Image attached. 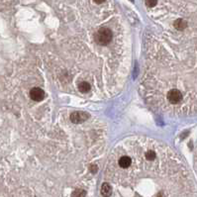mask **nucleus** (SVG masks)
I'll list each match as a JSON object with an SVG mask.
<instances>
[{"label": "nucleus", "instance_id": "f257e3e1", "mask_svg": "<svg viewBox=\"0 0 197 197\" xmlns=\"http://www.w3.org/2000/svg\"><path fill=\"white\" fill-rule=\"evenodd\" d=\"M112 31L108 28H100L94 36L95 41L100 46H107L112 41Z\"/></svg>", "mask_w": 197, "mask_h": 197}, {"label": "nucleus", "instance_id": "f03ea898", "mask_svg": "<svg viewBox=\"0 0 197 197\" xmlns=\"http://www.w3.org/2000/svg\"><path fill=\"white\" fill-rule=\"evenodd\" d=\"M167 99L171 104H177L182 99V93L177 89H171L167 92Z\"/></svg>", "mask_w": 197, "mask_h": 197}, {"label": "nucleus", "instance_id": "7ed1b4c3", "mask_svg": "<svg viewBox=\"0 0 197 197\" xmlns=\"http://www.w3.org/2000/svg\"><path fill=\"white\" fill-rule=\"evenodd\" d=\"M30 97L34 101H42L45 98V91L40 87H34L30 90Z\"/></svg>", "mask_w": 197, "mask_h": 197}, {"label": "nucleus", "instance_id": "20e7f679", "mask_svg": "<svg viewBox=\"0 0 197 197\" xmlns=\"http://www.w3.org/2000/svg\"><path fill=\"white\" fill-rule=\"evenodd\" d=\"M88 118L89 115L85 112H73V114H70V120L74 124L82 123V122H84L85 120H87Z\"/></svg>", "mask_w": 197, "mask_h": 197}, {"label": "nucleus", "instance_id": "39448f33", "mask_svg": "<svg viewBox=\"0 0 197 197\" xmlns=\"http://www.w3.org/2000/svg\"><path fill=\"white\" fill-rule=\"evenodd\" d=\"M132 164V159L127 156H124L122 158H120L119 159V166L122 169H128Z\"/></svg>", "mask_w": 197, "mask_h": 197}, {"label": "nucleus", "instance_id": "423d86ee", "mask_svg": "<svg viewBox=\"0 0 197 197\" xmlns=\"http://www.w3.org/2000/svg\"><path fill=\"white\" fill-rule=\"evenodd\" d=\"M174 25L175 29L181 31V30H183V29H185L186 27H187V22L183 19H177V20L174 21Z\"/></svg>", "mask_w": 197, "mask_h": 197}, {"label": "nucleus", "instance_id": "0eeeda50", "mask_svg": "<svg viewBox=\"0 0 197 197\" xmlns=\"http://www.w3.org/2000/svg\"><path fill=\"white\" fill-rule=\"evenodd\" d=\"M111 192H112V187L109 183H103L102 186H101V193L102 195L108 196L110 195Z\"/></svg>", "mask_w": 197, "mask_h": 197}, {"label": "nucleus", "instance_id": "6e6552de", "mask_svg": "<svg viewBox=\"0 0 197 197\" xmlns=\"http://www.w3.org/2000/svg\"><path fill=\"white\" fill-rule=\"evenodd\" d=\"M78 89L82 93H86L90 90V84L86 81H82L78 84Z\"/></svg>", "mask_w": 197, "mask_h": 197}, {"label": "nucleus", "instance_id": "1a4fd4ad", "mask_svg": "<svg viewBox=\"0 0 197 197\" xmlns=\"http://www.w3.org/2000/svg\"><path fill=\"white\" fill-rule=\"evenodd\" d=\"M145 156H146V159H147L148 161H154V159H156V153L154 151H149L146 153Z\"/></svg>", "mask_w": 197, "mask_h": 197}, {"label": "nucleus", "instance_id": "9d476101", "mask_svg": "<svg viewBox=\"0 0 197 197\" xmlns=\"http://www.w3.org/2000/svg\"><path fill=\"white\" fill-rule=\"evenodd\" d=\"M145 3L148 7H155L156 3H158V0H145Z\"/></svg>", "mask_w": 197, "mask_h": 197}, {"label": "nucleus", "instance_id": "9b49d317", "mask_svg": "<svg viewBox=\"0 0 197 197\" xmlns=\"http://www.w3.org/2000/svg\"><path fill=\"white\" fill-rule=\"evenodd\" d=\"M85 195H86V192H85L84 190H82V189H76L73 193V196H78V197H80V196H85Z\"/></svg>", "mask_w": 197, "mask_h": 197}, {"label": "nucleus", "instance_id": "f8f14e48", "mask_svg": "<svg viewBox=\"0 0 197 197\" xmlns=\"http://www.w3.org/2000/svg\"><path fill=\"white\" fill-rule=\"evenodd\" d=\"M89 170L92 172V174H96L97 170H98V167H97L96 164H91L90 167H89Z\"/></svg>", "mask_w": 197, "mask_h": 197}, {"label": "nucleus", "instance_id": "ddd939ff", "mask_svg": "<svg viewBox=\"0 0 197 197\" xmlns=\"http://www.w3.org/2000/svg\"><path fill=\"white\" fill-rule=\"evenodd\" d=\"M93 1H94L95 3H97V4H101V3H103L105 0H93Z\"/></svg>", "mask_w": 197, "mask_h": 197}]
</instances>
